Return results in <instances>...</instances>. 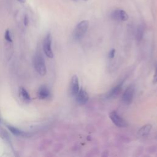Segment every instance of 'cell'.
Masks as SVG:
<instances>
[{"label":"cell","instance_id":"cell-19","mask_svg":"<svg viewBox=\"0 0 157 157\" xmlns=\"http://www.w3.org/2000/svg\"><path fill=\"white\" fill-rule=\"evenodd\" d=\"M18 2H21V3H23V2H25V1L26 0H17Z\"/></svg>","mask_w":157,"mask_h":157},{"label":"cell","instance_id":"cell-17","mask_svg":"<svg viewBox=\"0 0 157 157\" xmlns=\"http://www.w3.org/2000/svg\"><path fill=\"white\" fill-rule=\"evenodd\" d=\"M115 49H112L109 53V55H108V56L110 59H112L115 56Z\"/></svg>","mask_w":157,"mask_h":157},{"label":"cell","instance_id":"cell-4","mask_svg":"<svg viewBox=\"0 0 157 157\" xmlns=\"http://www.w3.org/2000/svg\"><path fill=\"white\" fill-rule=\"evenodd\" d=\"M134 86L133 85H129L124 92L122 96V101L125 104H129L131 103L134 95Z\"/></svg>","mask_w":157,"mask_h":157},{"label":"cell","instance_id":"cell-2","mask_svg":"<svg viewBox=\"0 0 157 157\" xmlns=\"http://www.w3.org/2000/svg\"><path fill=\"white\" fill-rule=\"evenodd\" d=\"M89 25V22L88 20H83L80 21L75 27L74 33H73V36L75 40H79L82 39L85 34L86 33L88 28Z\"/></svg>","mask_w":157,"mask_h":157},{"label":"cell","instance_id":"cell-15","mask_svg":"<svg viewBox=\"0 0 157 157\" xmlns=\"http://www.w3.org/2000/svg\"><path fill=\"white\" fill-rule=\"evenodd\" d=\"M4 37H5V39H6V40H7L8 42H12V37H11V35H10V32L9 30H7L5 33V35H4Z\"/></svg>","mask_w":157,"mask_h":157},{"label":"cell","instance_id":"cell-20","mask_svg":"<svg viewBox=\"0 0 157 157\" xmlns=\"http://www.w3.org/2000/svg\"><path fill=\"white\" fill-rule=\"evenodd\" d=\"M0 121H1V119H0Z\"/></svg>","mask_w":157,"mask_h":157},{"label":"cell","instance_id":"cell-1","mask_svg":"<svg viewBox=\"0 0 157 157\" xmlns=\"http://www.w3.org/2000/svg\"><path fill=\"white\" fill-rule=\"evenodd\" d=\"M33 64L34 69L39 75L44 76L46 74L47 69L45 61L40 53H37L34 56L33 59Z\"/></svg>","mask_w":157,"mask_h":157},{"label":"cell","instance_id":"cell-12","mask_svg":"<svg viewBox=\"0 0 157 157\" xmlns=\"http://www.w3.org/2000/svg\"><path fill=\"white\" fill-rule=\"evenodd\" d=\"M19 96L21 98V99L24 102H28L30 101V99H31L30 96L28 94V91L23 86H21L19 88Z\"/></svg>","mask_w":157,"mask_h":157},{"label":"cell","instance_id":"cell-14","mask_svg":"<svg viewBox=\"0 0 157 157\" xmlns=\"http://www.w3.org/2000/svg\"><path fill=\"white\" fill-rule=\"evenodd\" d=\"M144 26L143 25H139L137 28V31H136V39L138 41H140L144 36Z\"/></svg>","mask_w":157,"mask_h":157},{"label":"cell","instance_id":"cell-10","mask_svg":"<svg viewBox=\"0 0 157 157\" xmlns=\"http://www.w3.org/2000/svg\"><path fill=\"white\" fill-rule=\"evenodd\" d=\"M121 86H122V83H120V84H118V85H116L115 86L113 87L107 93V94L105 96L106 98L110 99V98H114V97L117 96L119 94L120 91L121 90Z\"/></svg>","mask_w":157,"mask_h":157},{"label":"cell","instance_id":"cell-16","mask_svg":"<svg viewBox=\"0 0 157 157\" xmlns=\"http://www.w3.org/2000/svg\"><path fill=\"white\" fill-rule=\"evenodd\" d=\"M153 83H157V63L155 64V74L153 78Z\"/></svg>","mask_w":157,"mask_h":157},{"label":"cell","instance_id":"cell-11","mask_svg":"<svg viewBox=\"0 0 157 157\" xmlns=\"http://www.w3.org/2000/svg\"><path fill=\"white\" fill-rule=\"evenodd\" d=\"M152 128V126L151 124H145L141 127L139 131H137V135L139 137H145L148 135L151 129Z\"/></svg>","mask_w":157,"mask_h":157},{"label":"cell","instance_id":"cell-5","mask_svg":"<svg viewBox=\"0 0 157 157\" xmlns=\"http://www.w3.org/2000/svg\"><path fill=\"white\" fill-rule=\"evenodd\" d=\"M44 51L45 55L50 58L53 57V53L52 50V36L50 34H48L44 40Z\"/></svg>","mask_w":157,"mask_h":157},{"label":"cell","instance_id":"cell-18","mask_svg":"<svg viewBox=\"0 0 157 157\" xmlns=\"http://www.w3.org/2000/svg\"><path fill=\"white\" fill-rule=\"evenodd\" d=\"M28 23V18L27 16L26 15V16L25 17V18H24V24H25V25H27Z\"/></svg>","mask_w":157,"mask_h":157},{"label":"cell","instance_id":"cell-8","mask_svg":"<svg viewBox=\"0 0 157 157\" xmlns=\"http://www.w3.org/2000/svg\"><path fill=\"white\" fill-rule=\"evenodd\" d=\"M80 90L78 79L76 75L72 76L70 84V91L72 96H75Z\"/></svg>","mask_w":157,"mask_h":157},{"label":"cell","instance_id":"cell-3","mask_svg":"<svg viewBox=\"0 0 157 157\" xmlns=\"http://www.w3.org/2000/svg\"><path fill=\"white\" fill-rule=\"evenodd\" d=\"M109 117L115 125L120 128L128 126L127 121L121 117L117 112L112 111L109 113Z\"/></svg>","mask_w":157,"mask_h":157},{"label":"cell","instance_id":"cell-13","mask_svg":"<svg viewBox=\"0 0 157 157\" xmlns=\"http://www.w3.org/2000/svg\"><path fill=\"white\" fill-rule=\"evenodd\" d=\"M7 128L9 129V130L15 136H25L26 135V133L21 130H20L19 129L14 127V126H10V125H8L7 126Z\"/></svg>","mask_w":157,"mask_h":157},{"label":"cell","instance_id":"cell-7","mask_svg":"<svg viewBox=\"0 0 157 157\" xmlns=\"http://www.w3.org/2000/svg\"><path fill=\"white\" fill-rule=\"evenodd\" d=\"M75 96H76L77 102L80 105H83L86 104L88 102L89 99L88 93L83 88H81L79 90L78 92L75 95Z\"/></svg>","mask_w":157,"mask_h":157},{"label":"cell","instance_id":"cell-6","mask_svg":"<svg viewBox=\"0 0 157 157\" xmlns=\"http://www.w3.org/2000/svg\"><path fill=\"white\" fill-rule=\"evenodd\" d=\"M111 18L116 21H126L128 19V15L123 10H115L111 13Z\"/></svg>","mask_w":157,"mask_h":157},{"label":"cell","instance_id":"cell-9","mask_svg":"<svg viewBox=\"0 0 157 157\" xmlns=\"http://www.w3.org/2000/svg\"><path fill=\"white\" fill-rule=\"evenodd\" d=\"M37 94L39 98L41 99H44L48 98L50 96V93L49 90L46 86L42 85L40 87H39V88L38 89Z\"/></svg>","mask_w":157,"mask_h":157}]
</instances>
